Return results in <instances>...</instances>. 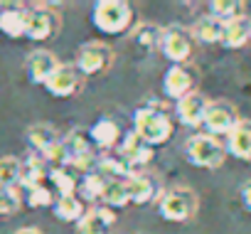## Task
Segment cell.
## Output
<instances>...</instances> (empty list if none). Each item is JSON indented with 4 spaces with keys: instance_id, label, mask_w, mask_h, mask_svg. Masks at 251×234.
<instances>
[{
    "instance_id": "cell-2",
    "label": "cell",
    "mask_w": 251,
    "mask_h": 234,
    "mask_svg": "<svg viewBox=\"0 0 251 234\" xmlns=\"http://www.w3.org/2000/svg\"><path fill=\"white\" fill-rule=\"evenodd\" d=\"M131 20H133V10L123 0H101L94 8V25L108 35H121L123 30H128Z\"/></svg>"
},
{
    "instance_id": "cell-18",
    "label": "cell",
    "mask_w": 251,
    "mask_h": 234,
    "mask_svg": "<svg viewBox=\"0 0 251 234\" xmlns=\"http://www.w3.org/2000/svg\"><path fill=\"white\" fill-rule=\"evenodd\" d=\"M45 168H47V163H45V158H42L40 153H37V156H30V158L23 163L20 185H25L27 190L40 187V185H42V180H45Z\"/></svg>"
},
{
    "instance_id": "cell-21",
    "label": "cell",
    "mask_w": 251,
    "mask_h": 234,
    "mask_svg": "<svg viewBox=\"0 0 251 234\" xmlns=\"http://www.w3.org/2000/svg\"><path fill=\"white\" fill-rule=\"evenodd\" d=\"M27 141H30V146L42 156V153H47L59 138H57V131H54L52 126L37 124V126H30V129H27Z\"/></svg>"
},
{
    "instance_id": "cell-15",
    "label": "cell",
    "mask_w": 251,
    "mask_h": 234,
    "mask_svg": "<svg viewBox=\"0 0 251 234\" xmlns=\"http://www.w3.org/2000/svg\"><path fill=\"white\" fill-rule=\"evenodd\" d=\"M249 40H251V20H249L246 15H239V18L224 23V37H222V42H224L226 47L239 50V47H244Z\"/></svg>"
},
{
    "instance_id": "cell-14",
    "label": "cell",
    "mask_w": 251,
    "mask_h": 234,
    "mask_svg": "<svg viewBox=\"0 0 251 234\" xmlns=\"http://www.w3.org/2000/svg\"><path fill=\"white\" fill-rule=\"evenodd\" d=\"M163 89H165L168 96L180 101V99H185L187 94L195 91V77L187 72V67H173L163 79Z\"/></svg>"
},
{
    "instance_id": "cell-7",
    "label": "cell",
    "mask_w": 251,
    "mask_h": 234,
    "mask_svg": "<svg viewBox=\"0 0 251 234\" xmlns=\"http://www.w3.org/2000/svg\"><path fill=\"white\" fill-rule=\"evenodd\" d=\"M160 47L170 62H185L192 54V35L185 27H170L163 32Z\"/></svg>"
},
{
    "instance_id": "cell-28",
    "label": "cell",
    "mask_w": 251,
    "mask_h": 234,
    "mask_svg": "<svg viewBox=\"0 0 251 234\" xmlns=\"http://www.w3.org/2000/svg\"><path fill=\"white\" fill-rule=\"evenodd\" d=\"M50 178H52L54 187L59 190V197H64V195H74V190H76V180H74V175H72L67 168H54V170L50 173Z\"/></svg>"
},
{
    "instance_id": "cell-9",
    "label": "cell",
    "mask_w": 251,
    "mask_h": 234,
    "mask_svg": "<svg viewBox=\"0 0 251 234\" xmlns=\"http://www.w3.org/2000/svg\"><path fill=\"white\" fill-rule=\"evenodd\" d=\"M113 222H116V212L111 207H94L76 222V229L79 234H108Z\"/></svg>"
},
{
    "instance_id": "cell-24",
    "label": "cell",
    "mask_w": 251,
    "mask_h": 234,
    "mask_svg": "<svg viewBox=\"0 0 251 234\" xmlns=\"http://www.w3.org/2000/svg\"><path fill=\"white\" fill-rule=\"evenodd\" d=\"M99 168L103 170V173H108V175H116V178H133L136 173H133V168L128 165V160H126L121 153L118 156H103L101 160H99Z\"/></svg>"
},
{
    "instance_id": "cell-11",
    "label": "cell",
    "mask_w": 251,
    "mask_h": 234,
    "mask_svg": "<svg viewBox=\"0 0 251 234\" xmlns=\"http://www.w3.org/2000/svg\"><path fill=\"white\" fill-rule=\"evenodd\" d=\"M207 99L200 94V91H192L187 94L185 99L177 101V116L185 126H202L204 124V111H207Z\"/></svg>"
},
{
    "instance_id": "cell-10",
    "label": "cell",
    "mask_w": 251,
    "mask_h": 234,
    "mask_svg": "<svg viewBox=\"0 0 251 234\" xmlns=\"http://www.w3.org/2000/svg\"><path fill=\"white\" fill-rule=\"evenodd\" d=\"M121 156L128 160L131 168H143L153 160V148L148 143L141 141V136L136 131L131 133H126L123 136V143H121Z\"/></svg>"
},
{
    "instance_id": "cell-35",
    "label": "cell",
    "mask_w": 251,
    "mask_h": 234,
    "mask_svg": "<svg viewBox=\"0 0 251 234\" xmlns=\"http://www.w3.org/2000/svg\"><path fill=\"white\" fill-rule=\"evenodd\" d=\"M0 8H3V3H0Z\"/></svg>"
},
{
    "instance_id": "cell-30",
    "label": "cell",
    "mask_w": 251,
    "mask_h": 234,
    "mask_svg": "<svg viewBox=\"0 0 251 234\" xmlns=\"http://www.w3.org/2000/svg\"><path fill=\"white\" fill-rule=\"evenodd\" d=\"M20 209V195L15 187L0 185V214H13Z\"/></svg>"
},
{
    "instance_id": "cell-6",
    "label": "cell",
    "mask_w": 251,
    "mask_h": 234,
    "mask_svg": "<svg viewBox=\"0 0 251 234\" xmlns=\"http://www.w3.org/2000/svg\"><path fill=\"white\" fill-rule=\"evenodd\" d=\"M239 113L234 104L226 101H209L207 111H204V126L212 133H231L239 126Z\"/></svg>"
},
{
    "instance_id": "cell-26",
    "label": "cell",
    "mask_w": 251,
    "mask_h": 234,
    "mask_svg": "<svg viewBox=\"0 0 251 234\" xmlns=\"http://www.w3.org/2000/svg\"><path fill=\"white\" fill-rule=\"evenodd\" d=\"M20 175H23V160H18L13 156L0 158V185L15 187L20 182Z\"/></svg>"
},
{
    "instance_id": "cell-20",
    "label": "cell",
    "mask_w": 251,
    "mask_h": 234,
    "mask_svg": "<svg viewBox=\"0 0 251 234\" xmlns=\"http://www.w3.org/2000/svg\"><path fill=\"white\" fill-rule=\"evenodd\" d=\"M192 32H195L197 40H202V42H207V45H209V42H222V37H224V23L217 20L214 15H204V18H200V20L195 23Z\"/></svg>"
},
{
    "instance_id": "cell-22",
    "label": "cell",
    "mask_w": 251,
    "mask_h": 234,
    "mask_svg": "<svg viewBox=\"0 0 251 234\" xmlns=\"http://www.w3.org/2000/svg\"><path fill=\"white\" fill-rule=\"evenodd\" d=\"M121 138V131H118V124L116 121H108V119H101L94 129H91V141L99 146V148H111L116 146Z\"/></svg>"
},
{
    "instance_id": "cell-5",
    "label": "cell",
    "mask_w": 251,
    "mask_h": 234,
    "mask_svg": "<svg viewBox=\"0 0 251 234\" xmlns=\"http://www.w3.org/2000/svg\"><path fill=\"white\" fill-rule=\"evenodd\" d=\"M113 62V50L103 42H86L79 50V59H76V69L81 74H101L111 67Z\"/></svg>"
},
{
    "instance_id": "cell-16",
    "label": "cell",
    "mask_w": 251,
    "mask_h": 234,
    "mask_svg": "<svg viewBox=\"0 0 251 234\" xmlns=\"http://www.w3.org/2000/svg\"><path fill=\"white\" fill-rule=\"evenodd\" d=\"M234 158L251 160V121H239V126L229 133V146Z\"/></svg>"
},
{
    "instance_id": "cell-23",
    "label": "cell",
    "mask_w": 251,
    "mask_h": 234,
    "mask_svg": "<svg viewBox=\"0 0 251 234\" xmlns=\"http://www.w3.org/2000/svg\"><path fill=\"white\" fill-rule=\"evenodd\" d=\"M54 214H57L59 219H64V222H79L86 212H84V205H81V200H79L76 195H64V197L57 200Z\"/></svg>"
},
{
    "instance_id": "cell-27",
    "label": "cell",
    "mask_w": 251,
    "mask_h": 234,
    "mask_svg": "<svg viewBox=\"0 0 251 234\" xmlns=\"http://www.w3.org/2000/svg\"><path fill=\"white\" fill-rule=\"evenodd\" d=\"M106 178L101 175V173H89L86 178H84V182H81V195L86 197V200H99L101 195H103V190H106Z\"/></svg>"
},
{
    "instance_id": "cell-8",
    "label": "cell",
    "mask_w": 251,
    "mask_h": 234,
    "mask_svg": "<svg viewBox=\"0 0 251 234\" xmlns=\"http://www.w3.org/2000/svg\"><path fill=\"white\" fill-rule=\"evenodd\" d=\"M45 86L52 96H72L81 86V72L72 64H59L57 72L50 77V81Z\"/></svg>"
},
{
    "instance_id": "cell-17",
    "label": "cell",
    "mask_w": 251,
    "mask_h": 234,
    "mask_svg": "<svg viewBox=\"0 0 251 234\" xmlns=\"http://www.w3.org/2000/svg\"><path fill=\"white\" fill-rule=\"evenodd\" d=\"M126 190H128V200L136 202V205L151 202L155 197V192H158L155 182L148 175H133V178H128V180H126Z\"/></svg>"
},
{
    "instance_id": "cell-13",
    "label": "cell",
    "mask_w": 251,
    "mask_h": 234,
    "mask_svg": "<svg viewBox=\"0 0 251 234\" xmlns=\"http://www.w3.org/2000/svg\"><path fill=\"white\" fill-rule=\"evenodd\" d=\"M57 32V18L52 10H27L25 35L30 40H47Z\"/></svg>"
},
{
    "instance_id": "cell-33",
    "label": "cell",
    "mask_w": 251,
    "mask_h": 234,
    "mask_svg": "<svg viewBox=\"0 0 251 234\" xmlns=\"http://www.w3.org/2000/svg\"><path fill=\"white\" fill-rule=\"evenodd\" d=\"M241 195H244V202H246V207L251 209V180L244 185V190H241Z\"/></svg>"
},
{
    "instance_id": "cell-12",
    "label": "cell",
    "mask_w": 251,
    "mask_h": 234,
    "mask_svg": "<svg viewBox=\"0 0 251 234\" xmlns=\"http://www.w3.org/2000/svg\"><path fill=\"white\" fill-rule=\"evenodd\" d=\"M57 67H59L57 57L52 52H47V50H35L27 57V74H30V79L35 84H47L50 77L57 72Z\"/></svg>"
},
{
    "instance_id": "cell-29",
    "label": "cell",
    "mask_w": 251,
    "mask_h": 234,
    "mask_svg": "<svg viewBox=\"0 0 251 234\" xmlns=\"http://www.w3.org/2000/svg\"><path fill=\"white\" fill-rule=\"evenodd\" d=\"M241 3H236V0H214L212 3V15L222 23H229L234 18H239L241 13Z\"/></svg>"
},
{
    "instance_id": "cell-31",
    "label": "cell",
    "mask_w": 251,
    "mask_h": 234,
    "mask_svg": "<svg viewBox=\"0 0 251 234\" xmlns=\"http://www.w3.org/2000/svg\"><path fill=\"white\" fill-rule=\"evenodd\" d=\"M136 42H141L143 47L153 50L155 45L163 42V32H160V27H155V25H141V27L136 30Z\"/></svg>"
},
{
    "instance_id": "cell-4",
    "label": "cell",
    "mask_w": 251,
    "mask_h": 234,
    "mask_svg": "<svg viewBox=\"0 0 251 234\" xmlns=\"http://www.w3.org/2000/svg\"><path fill=\"white\" fill-rule=\"evenodd\" d=\"M197 209V195L190 187H173L160 200V214L170 222H185Z\"/></svg>"
},
{
    "instance_id": "cell-1",
    "label": "cell",
    "mask_w": 251,
    "mask_h": 234,
    "mask_svg": "<svg viewBox=\"0 0 251 234\" xmlns=\"http://www.w3.org/2000/svg\"><path fill=\"white\" fill-rule=\"evenodd\" d=\"M133 131L148 146H160L173 136V121L160 108H138L133 116Z\"/></svg>"
},
{
    "instance_id": "cell-32",
    "label": "cell",
    "mask_w": 251,
    "mask_h": 234,
    "mask_svg": "<svg viewBox=\"0 0 251 234\" xmlns=\"http://www.w3.org/2000/svg\"><path fill=\"white\" fill-rule=\"evenodd\" d=\"M27 202H30V207H47V205H52V192L45 185H40V187L30 190Z\"/></svg>"
},
{
    "instance_id": "cell-3",
    "label": "cell",
    "mask_w": 251,
    "mask_h": 234,
    "mask_svg": "<svg viewBox=\"0 0 251 234\" xmlns=\"http://www.w3.org/2000/svg\"><path fill=\"white\" fill-rule=\"evenodd\" d=\"M185 151H187L190 163H195V165H200V168H219V165L224 163V156H226L224 146H222L217 138L207 136V133L192 136V138L185 143Z\"/></svg>"
},
{
    "instance_id": "cell-25",
    "label": "cell",
    "mask_w": 251,
    "mask_h": 234,
    "mask_svg": "<svg viewBox=\"0 0 251 234\" xmlns=\"http://www.w3.org/2000/svg\"><path fill=\"white\" fill-rule=\"evenodd\" d=\"M101 200L106 202V207H123V205H128L131 200H128V190H126V180H108Z\"/></svg>"
},
{
    "instance_id": "cell-19",
    "label": "cell",
    "mask_w": 251,
    "mask_h": 234,
    "mask_svg": "<svg viewBox=\"0 0 251 234\" xmlns=\"http://www.w3.org/2000/svg\"><path fill=\"white\" fill-rule=\"evenodd\" d=\"M25 25H27V10H23V8H8L0 13V30L8 37L25 35Z\"/></svg>"
},
{
    "instance_id": "cell-34",
    "label": "cell",
    "mask_w": 251,
    "mask_h": 234,
    "mask_svg": "<svg viewBox=\"0 0 251 234\" xmlns=\"http://www.w3.org/2000/svg\"><path fill=\"white\" fill-rule=\"evenodd\" d=\"M15 234H42L40 229H35V227H25V229H18Z\"/></svg>"
}]
</instances>
